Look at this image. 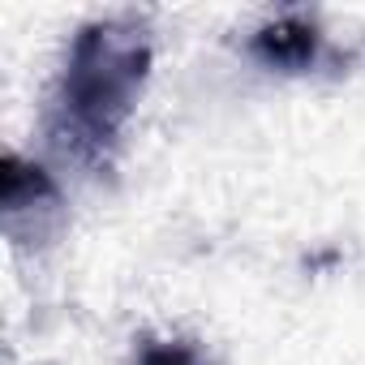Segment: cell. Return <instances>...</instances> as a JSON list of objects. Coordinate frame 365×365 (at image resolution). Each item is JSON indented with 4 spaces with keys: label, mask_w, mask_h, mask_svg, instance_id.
I'll return each instance as SVG.
<instances>
[{
    "label": "cell",
    "mask_w": 365,
    "mask_h": 365,
    "mask_svg": "<svg viewBox=\"0 0 365 365\" xmlns=\"http://www.w3.org/2000/svg\"><path fill=\"white\" fill-rule=\"evenodd\" d=\"M314 43H318V31L305 26V22H279L271 31L258 35V52L267 61H279V65H301L314 56Z\"/></svg>",
    "instance_id": "6da1fadb"
},
{
    "label": "cell",
    "mask_w": 365,
    "mask_h": 365,
    "mask_svg": "<svg viewBox=\"0 0 365 365\" xmlns=\"http://www.w3.org/2000/svg\"><path fill=\"white\" fill-rule=\"evenodd\" d=\"M146 365H194V356L185 348H150Z\"/></svg>",
    "instance_id": "7a4b0ae2"
}]
</instances>
